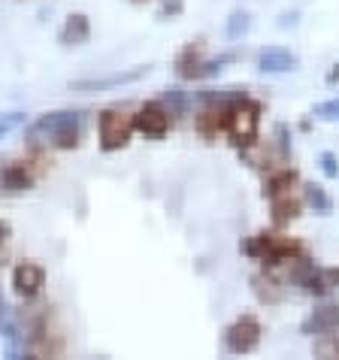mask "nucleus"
Wrapping results in <instances>:
<instances>
[{
  "mask_svg": "<svg viewBox=\"0 0 339 360\" xmlns=\"http://www.w3.org/2000/svg\"><path fill=\"white\" fill-rule=\"evenodd\" d=\"M273 143H276V148L282 152V158L288 161V158H291V134H288V124H276Z\"/></svg>",
  "mask_w": 339,
  "mask_h": 360,
  "instance_id": "26",
  "label": "nucleus"
},
{
  "mask_svg": "<svg viewBox=\"0 0 339 360\" xmlns=\"http://www.w3.org/2000/svg\"><path fill=\"white\" fill-rule=\"evenodd\" d=\"M25 124V112H4L0 115V139H4L6 134H13L15 127Z\"/></svg>",
  "mask_w": 339,
  "mask_h": 360,
  "instance_id": "28",
  "label": "nucleus"
},
{
  "mask_svg": "<svg viewBox=\"0 0 339 360\" xmlns=\"http://www.w3.org/2000/svg\"><path fill=\"white\" fill-rule=\"evenodd\" d=\"M37 161H13V164H4L0 167V191L4 194H22V191H31L37 185L39 173L46 167H34Z\"/></svg>",
  "mask_w": 339,
  "mask_h": 360,
  "instance_id": "9",
  "label": "nucleus"
},
{
  "mask_svg": "<svg viewBox=\"0 0 339 360\" xmlns=\"http://www.w3.org/2000/svg\"><path fill=\"white\" fill-rule=\"evenodd\" d=\"M318 167H321V173L327 179H339V158L333 152H321V155H318Z\"/></svg>",
  "mask_w": 339,
  "mask_h": 360,
  "instance_id": "27",
  "label": "nucleus"
},
{
  "mask_svg": "<svg viewBox=\"0 0 339 360\" xmlns=\"http://www.w3.org/2000/svg\"><path fill=\"white\" fill-rule=\"evenodd\" d=\"M261 118H264V106L248 94H243L227 106L224 134L236 152H248L252 146H257V139H261Z\"/></svg>",
  "mask_w": 339,
  "mask_h": 360,
  "instance_id": "3",
  "label": "nucleus"
},
{
  "mask_svg": "<svg viewBox=\"0 0 339 360\" xmlns=\"http://www.w3.org/2000/svg\"><path fill=\"white\" fill-rule=\"evenodd\" d=\"M134 127L146 139H164L170 134V127H173V112H170L164 100H146L134 112Z\"/></svg>",
  "mask_w": 339,
  "mask_h": 360,
  "instance_id": "7",
  "label": "nucleus"
},
{
  "mask_svg": "<svg viewBox=\"0 0 339 360\" xmlns=\"http://www.w3.org/2000/svg\"><path fill=\"white\" fill-rule=\"evenodd\" d=\"M248 31H252V13H248V9H234L224 22V37L231 39V43H236V39H243Z\"/></svg>",
  "mask_w": 339,
  "mask_h": 360,
  "instance_id": "21",
  "label": "nucleus"
},
{
  "mask_svg": "<svg viewBox=\"0 0 339 360\" xmlns=\"http://www.w3.org/2000/svg\"><path fill=\"white\" fill-rule=\"evenodd\" d=\"M312 354H318V357H339V327L327 330V333H321V336H315Z\"/></svg>",
  "mask_w": 339,
  "mask_h": 360,
  "instance_id": "22",
  "label": "nucleus"
},
{
  "mask_svg": "<svg viewBox=\"0 0 339 360\" xmlns=\"http://www.w3.org/2000/svg\"><path fill=\"white\" fill-rule=\"evenodd\" d=\"M300 25V9H291V13H282L279 15L276 27H282V31H288V27H297Z\"/></svg>",
  "mask_w": 339,
  "mask_h": 360,
  "instance_id": "29",
  "label": "nucleus"
},
{
  "mask_svg": "<svg viewBox=\"0 0 339 360\" xmlns=\"http://www.w3.org/2000/svg\"><path fill=\"white\" fill-rule=\"evenodd\" d=\"M297 188H303L300 173H297L294 167L282 164V167H276L267 173L261 194H264V200H273V197H282V194H297Z\"/></svg>",
  "mask_w": 339,
  "mask_h": 360,
  "instance_id": "11",
  "label": "nucleus"
},
{
  "mask_svg": "<svg viewBox=\"0 0 339 360\" xmlns=\"http://www.w3.org/2000/svg\"><path fill=\"white\" fill-rule=\"evenodd\" d=\"M303 206H309L318 215H331L333 212L331 194H327L321 185H315V182H303Z\"/></svg>",
  "mask_w": 339,
  "mask_h": 360,
  "instance_id": "19",
  "label": "nucleus"
},
{
  "mask_svg": "<svg viewBox=\"0 0 339 360\" xmlns=\"http://www.w3.org/2000/svg\"><path fill=\"white\" fill-rule=\"evenodd\" d=\"M239 252L257 264H264V269H270V266H282L288 261H294L300 255H309V248L300 239L285 236L279 230H257V233L239 243Z\"/></svg>",
  "mask_w": 339,
  "mask_h": 360,
  "instance_id": "2",
  "label": "nucleus"
},
{
  "mask_svg": "<svg viewBox=\"0 0 339 360\" xmlns=\"http://www.w3.org/2000/svg\"><path fill=\"white\" fill-rule=\"evenodd\" d=\"M264 339V324L261 318L252 315V312H243L239 318H234L231 324L224 327V352L227 354H252Z\"/></svg>",
  "mask_w": 339,
  "mask_h": 360,
  "instance_id": "5",
  "label": "nucleus"
},
{
  "mask_svg": "<svg viewBox=\"0 0 339 360\" xmlns=\"http://www.w3.org/2000/svg\"><path fill=\"white\" fill-rule=\"evenodd\" d=\"M6 239H9V224H6V221H0V248H4Z\"/></svg>",
  "mask_w": 339,
  "mask_h": 360,
  "instance_id": "31",
  "label": "nucleus"
},
{
  "mask_svg": "<svg viewBox=\"0 0 339 360\" xmlns=\"http://www.w3.org/2000/svg\"><path fill=\"white\" fill-rule=\"evenodd\" d=\"M312 118H318V122H339V97H331V100H324V103H315Z\"/></svg>",
  "mask_w": 339,
  "mask_h": 360,
  "instance_id": "24",
  "label": "nucleus"
},
{
  "mask_svg": "<svg viewBox=\"0 0 339 360\" xmlns=\"http://www.w3.org/2000/svg\"><path fill=\"white\" fill-rule=\"evenodd\" d=\"M300 212H303V197H297V194H282L270 200V218H273V227L279 230L297 221Z\"/></svg>",
  "mask_w": 339,
  "mask_h": 360,
  "instance_id": "16",
  "label": "nucleus"
},
{
  "mask_svg": "<svg viewBox=\"0 0 339 360\" xmlns=\"http://www.w3.org/2000/svg\"><path fill=\"white\" fill-rule=\"evenodd\" d=\"M27 143L58 148V152H73L82 143V115L73 112V109L43 112L27 124Z\"/></svg>",
  "mask_w": 339,
  "mask_h": 360,
  "instance_id": "1",
  "label": "nucleus"
},
{
  "mask_svg": "<svg viewBox=\"0 0 339 360\" xmlns=\"http://www.w3.org/2000/svg\"><path fill=\"white\" fill-rule=\"evenodd\" d=\"M134 134H136L134 115L124 112V109L109 106L97 115V146H101V152H106V155L122 152V148L131 146Z\"/></svg>",
  "mask_w": 339,
  "mask_h": 360,
  "instance_id": "4",
  "label": "nucleus"
},
{
  "mask_svg": "<svg viewBox=\"0 0 339 360\" xmlns=\"http://www.w3.org/2000/svg\"><path fill=\"white\" fill-rule=\"evenodd\" d=\"M0 318H6V303H4V297H0Z\"/></svg>",
  "mask_w": 339,
  "mask_h": 360,
  "instance_id": "32",
  "label": "nucleus"
},
{
  "mask_svg": "<svg viewBox=\"0 0 339 360\" xmlns=\"http://www.w3.org/2000/svg\"><path fill=\"white\" fill-rule=\"evenodd\" d=\"M336 82H339V64H333L327 70V85H336Z\"/></svg>",
  "mask_w": 339,
  "mask_h": 360,
  "instance_id": "30",
  "label": "nucleus"
},
{
  "mask_svg": "<svg viewBox=\"0 0 339 360\" xmlns=\"http://www.w3.org/2000/svg\"><path fill=\"white\" fill-rule=\"evenodd\" d=\"M227 106H231V103H206L200 112L194 115V131L200 134L203 139H215L218 134H224Z\"/></svg>",
  "mask_w": 339,
  "mask_h": 360,
  "instance_id": "13",
  "label": "nucleus"
},
{
  "mask_svg": "<svg viewBox=\"0 0 339 360\" xmlns=\"http://www.w3.org/2000/svg\"><path fill=\"white\" fill-rule=\"evenodd\" d=\"M239 61V52H234V49H227V52L222 55H215V58H206L203 67H200V76H197V82H206V79H215V76H222L227 67L236 64Z\"/></svg>",
  "mask_w": 339,
  "mask_h": 360,
  "instance_id": "20",
  "label": "nucleus"
},
{
  "mask_svg": "<svg viewBox=\"0 0 339 360\" xmlns=\"http://www.w3.org/2000/svg\"><path fill=\"white\" fill-rule=\"evenodd\" d=\"M206 61V49H203V39H197V43H188L182 46V52L176 55V76L182 79V82H197V76H200V67Z\"/></svg>",
  "mask_w": 339,
  "mask_h": 360,
  "instance_id": "12",
  "label": "nucleus"
},
{
  "mask_svg": "<svg viewBox=\"0 0 339 360\" xmlns=\"http://www.w3.org/2000/svg\"><path fill=\"white\" fill-rule=\"evenodd\" d=\"M255 67L261 70V73L279 76V73H291V70L300 67V58H297L291 49H285V46H267V49L257 52Z\"/></svg>",
  "mask_w": 339,
  "mask_h": 360,
  "instance_id": "10",
  "label": "nucleus"
},
{
  "mask_svg": "<svg viewBox=\"0 0 339 360\" xmlns=\"http://www.w3.org/2000/svg\"><path fill=\"white\" fill-rule=\"evenodd\" d=\"M91 39V18L85 13H73L64 18L61 31H58V43L61 46H85Z\"/></svg>",
  "mask_w": 339,
  "mask_h": 360,
  "instance_id": "15",
  "label": "nucleus"
},
{
  "mask_svg": "<svg viewBox=\"0 0 339 360\" xmlns=\"http://www.w3.org/2000/svg\"><path fill=\"white\" fill-rule=\"evenodd\" d=\"M9 285L22 300H37L46 291V266L37 261H18L9 273Z\"/></svg>",
  "mask_w": 339,
  "mask_h": 360,
  "instance_id": "8",
  "label": "nucleus"
},
{
  "mask_svg": "<svg viewBox=\"0 0 339 360\" xmlns=\"http://www.w3.org/2000/svg\"><path fill=\"white\" fill-rule=\"evenodd\" d=\"M185 13V0H161V6L155 9V15L161 22H170V18H179Z\"/></svg>",
  "mask_w": 339,
  "mask_h": 360,
  "instance_id": "25",
  "label": "nucleus"
},
{
  "mask_svg": "<svg viewBox=\"0 0 339 360\" xmlns=\"http://www.w3.org/2000/svg\"><path fill=\"white\" fill-rule=\"evenodd\" d=\"M161 100L170 106L173 115H182L188 109V103H191V97H188V91H182V88H167V91L161 94Z\"/></svg>",
  "mask_w": 339,
  "mask_h": 360,
  "instance_id": "23",
  "label": "nucleus"
},
{
  "mask_svg": "<svg viewBox=\"0 0 339 360\" xmlns=\"http://www.w3.org/2000/svg\"><path fill=\"white\" fill-rule=\"evenodd\" d=\"M252 294L257 297V303H264V306H276V303H282L285 300V285L279 282L276 276L270 273H255L252 276Z\"/></svg>",
  "mask_w": 339,
  "mask_h": 360,
  "instance_id": "17",
  "label": "nucleus"
},
{
  "mask_svg": "<svg viewBox=\"0 0 339 360\" xmlns=\"http://www.w3.org/2000/svg\"><path fill=\"white\" fill-rule=\"evenodd\" d=\"M243 94H248L243 85H224V88H200L194 97H197V103L206 106V103H234V100H239Z\"/></svg>",
  "mask_w": 339,
  "mask_h": 360,
  "instance_id": "18",
  "label": "nucleus"
},
{
  "mask_svg": "<svg viewBox=\"0 0 339 360\" xmlns=\"http://www.w3.org/2000/svg\"><path fill=\"white\" fill-rule=\"evenodd\" d=\"M333 327H339V303H324V306L312 309V312L303 318L300 333L315 339V336H321V333H327V330H333Z\"/></svg>",
  "mask_w": 339,
  "mask_h": 360,
  "instance_id": "14",
  "label": "nucleus"
},
{
  "mask_svg": "<svg viewBox=\"0 0 339 360\" xmlns=\"http://www.w3.org/2000/svg\"><path fill=\"white\" fill-rule=\"evenodd\" d=\"M148 73H152V64H136V67L115 70V73H106V76L73 79V82H70V91H79V94H101V91H113V88L136 85L139 79H146Z\"/></svg>",
  "mask_w": 339,
  "mask_h": 360,
  "instance_id": "6",
  "label": "nucleus"
}]
</instances>
